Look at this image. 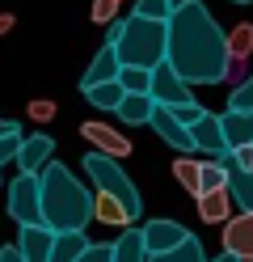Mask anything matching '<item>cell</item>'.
I'll use <instances>...</instances> for the list:
<instances>
[{"label": "cell", "mask_w": 253, "mask_h": 262, "mask_svg": "<svg viewBox=\"0 0 253 262\" xmlns=\"http://www.w3.org/2000/svg\"><path fill=\"white\" fill-rule=\"evenodd\" d=\"M165 59L190 80V85H224L232 55H228V34L211 17L202 0H186L169 17V51Z\"/></svg>", "instance_id": "1"}, {"label": "cell", "mask_w": 253, "mask_h": 262, "mask_svg": "<svg viewBox=\"0 0 253 262\" xmlns=\"http://www.w3.org/2000/svg\"><path fill=\"white\" fill-rule=\"evenodd\" d=\"M42 220L55 228V233H67V228H89L93 224V194L80 186V178L67 169L47 161L42 173Z\"/></svg>", "instance_id": "2"}, {"label": "cell", "mask_w": 253, "mask_h": 262, "mask_svg": "<svg viewBox=\"0 0 253 262\" xmlns=\"http://www.w3.org/2000/svg\"><path fill=\"white\" fill-rule=\"evenodd\" d=\"M106 42H114V51L123 63H135V68H156L169 51V21H152L131 13L127 21H110Z\"/></svg>", "instance_id": "3"}, {"label": "cell", "mask_w": 253, "mask_h": 262, "mask_svg": "<svg viewBox=\"0 0 253 262\" xmlns=\"http://www.w3.org/2000/svg\"><path fill=\"white\" fill-rule=\"evenodd\" d=\"M123 157H114V152H101V148H89L84 152V173L93 178V186L97 190H110L114 199H123L127 203V211H131V220H140V211H144V199H140V190H135V182H131V173L118 165Z\"/></svg>", "instance_id": "4"}, {"label": "cell", "mask_w": 253, "mask_h": 262, "mask_svg": "<svg viewBox=\"0 0 253 262\" xmlns=\"http://www.w3.org/2000/svg\"><path fill=\"white\" fill-rule=\"evenodd\" d=\"M9 216L17 224H42V182H38V173H17L13 182H9Z\"/></svg>", "instance_id": "5"}, {"label": "cell", "mask_w": 253, "mask_h": 262, "mask_svg": "<svg viewBox=\"0 0 253 262\" xmlns=\"http://www.w3.org/2000/svg\"><path fill=\"white\" fill-rule=\"evenodd\" d=\"M152 97H156L160 106H177V102H190V80H186L169 59H160L156 68H152Z\"/></svg>", "instance_id": "6"}, {"label": "cell", "mask_w": 253, "mask_h": 262, "mask_svg": "<svg viewBox=\"0 0 253 262\" xmlns=\"http://www.w3.org/2000/svg\"><path fill=\"white\" fill-rule=\"evenodd\" d=\"M148 127L156 131V136L169 144V148H177V152H194V131L186 127V123H181L169 106H160V102H156V110H152V123H148Z\"/></svg>", "instance_id": "7"}, {"label": "cell", "mask_w": 253, "mask_h": 262, "mask_svg": "<svg viewBox=\"0 0 253 262\" xmlns=\"http://www.w3.org/2000/svg\"><path fill=\"white\" fill-rule=\"evenodd\" d=\"M194 131V152H207V157H228V136H224V119L219 114H202V119L190 127Z\"/></svg>", "instance_id": "8"}, {"label": "cell", "mask_w": 253, "mask_h": 262, "mask_svg": "<svg viewBox=\"0 0 253 262\" xmlns=\"http://www.w3.org/2000/svg\"><path fill=\"white\" fill-rule=\"evenodd\" d=\"M224 250H232L245 262H253V211H241V216L224 220Z\"/></svg>", "instance_id": "9"}, {"label": "cell", "mask_w": 253, "mask_h": 262, "mask_svg": "<svg viewBox=\"0 0 253 262\" xmlns=\"http://www.w3.org/2000/svg\"><path fill=\"white\" fill-rule=\"evenodd\" d=\"M17 245H21V254L30 262H51V245H55V228L47 220L42 224H26L21 233H17Z\"/></svg>", "instance_id": "10"}, {"label": "cell", "mask_w": 253, "mask_h": 262, "mask_svg": "<svg viewBox=\"0 0 253 262\" xmlns=\"http://www.w3.org/2000/svg\"><path fill=\"white\" fill-rule=\"evenodd\" d=\"M51 157H55V140L42 136V131H34V136L21 140V152H17L13 165H21L26 173H42V165H47Z\"/></svg>", "instance_id": "11"}, {"label": "cell", "mask_w": 253, "mask_h": 262, "mask_svg": "<svg viewBox=\"0 0 253 262\" xmlns=\"http://www.w3.org/2000/svg\"><path fill=\"white\" fill-rule=\"evenodd\" d=\"M186 237H190V228L177 224V220H148V224H144V241H148L152 254L173 250V245H181Z\"/></svg>", "instance_id": "12"}, {"label": "cell", "mask_w": 253, "mask_h": 262, "mask_svg": "<svg viewBox=\"0 0 253 262\" xmlns=\"http://www.w3.org/2000/svg\"><path fill=\"white\" fill-rule=\"evenodd\" d=\"M118 72H123V59H118L114 42H101L97 55H93V63H89V68H84V76H80V89L101 85V80H118Z\"/></svg>", "instance_id": "13"}, {"label": "cell", "mask_w": 253, "mask_h": 262, "mask_svg": "<svg viewBox=\"0 0 253 262\" xmlns=\"http://www.w3.org/2000/svg\"><path fill=\"white\" fill-rule=\"evenodd\" d=\"M80 136L93 144V148L101 152H114V157H131V140L123 136V131H114L106 123H80Z\"/></svg>", "instance_id": "14"}, {"label": "cell", "mask_w": 253, "mask_h": 262, "mask_svg": "<svg viewBox=\"0 0 253 262\" xmlns=\"http://www.w3.org/2000/svg\"><path fill=\"white\" fill-rule=\"evenodd\" d=\"M194 203H198V220H202V224H224V220L232 216V207H236V199H232V190H228V186H219V190H202Z\"/></svg>", "instance_id": "15"}, {"label": "cell", "mask_w": 253, "mask_h": 262, "mask_svg": "<svg viewBox=\"0 0 253 262\" xmlns=\"http://www.w3.org/2000/svg\"><path fill=\"white\" fill-rule=\"evenodd\" d=\"M152 110H156V97H152V93H123V102L114 106V114L127 127H148L152 123Z\"/></svg>", "instance_id": "16"}, {"label": "cell", "mask_w": 253, "mask_h": 262, "mask_svg": "<svg viewBox=\"0 0 253 262\" xmlns=\"http://www.w3.org/2000/svg\"><path fill=\"white\" fill-rule=\"evenodd\" d=\"M114 262H152V250H148V241H144V228L127 224L123 233H118V241H114Z\"/></svg>", "instance_id": "17"}, {"label": "cell", "mask_w": 253, "mask_h": 262, "mask_svg": "<svg viewBox=\"0 0 253 262\" xmlns=\"http://www.w3.org/2000/svg\"><path fill=\"white\" fill-rule=\"evenodd\" d=\"M93 220H97V224H114V228L135 224V220H131V211H127V203H123V199H114L110 190H97V194H93Z\"/></svg>", "instance_id": "18"}, {"label": "cell", "mask_w": 253, "mask_h": 262, "mask_svg": "<svg viewBox=\"0 0 253 262\" xmlns=\"http://www.w3.org/2000/svg\"><path fill=\"white\" fill-rule=\"evenodd\" d=\"M219 119H224L228 148H236V144H249V140H253V110H232V106H228Z\"/></svg>", "instance_id": "19"}, {"label": "cell", "mask_w": 253, "mask_h": 262, "mask_svg": "<svg viewBox=\"0 0 253 262\" xmlns=\"http://www.w3.org/2000/svg\"><path fill=\"white\" fill-rule=\"evenodd\" d=\"M173 178H177V186L190 194V199L202 194V161H198V157H190V152L177 157V161H173Z\"/></svg>", "instance_id": "20"}, {"label": "cell", "mask_w": 253, "mask_h": 262, "mask_svg": "<svg viewBox=\"0 0 253 262\" xmlns=\"http://www.w3.org/2000/svg\"><path fill=\"white\" fill-rule=\"evenodd\" d=\"M228 190L236 199V211H253V169H241L228 161Z\"/></svg>", "instance_id": "21"}, {"label": "cell", "mask_w": 253, "mask_h": 262, "mask_svg": "<svg viewBox=\"0 0 253 262\" xmlns=\"http://www.w3.org/2000/svg\"><path fill=\"white\" fill-rule=\"evenodd\" d=\"M84 245H89L84 228H67V233H55V245H51V262H76Z\"/></svg>", "instance_id": "22"}, {"label": "cell", "mask_w": 253, "mask_h": 262, "mask_svg": "<svg viewBox=\"0 0 253 262\" xmlns=\"http://www.w3.org/2000/svg\"><path fill=\"white\" fill-rule=\"evenodd\" d=\"M84 93V102H93L97 110H114L118 102H123V80H101V85H89V89H80Z\"/></svg>", "instance_id": "23"}, {"label": "cell", "mask_w": 253, "mask_h": 262, "mask_svg": "<svg viewBox=\"0 0 253 262\" xmlns=\"http://www.w3.org/2000/svg\"><path fill=\"white\" fill-rule=\"evenodd\" d=\"M152 262H211L207 250H202V241L190 233L181 245H173V250H165V254H152Z\"/></svg>", "instance_id": "24"}, {"label": "cell", "mask_w": 253, "mask_h": 262, "mask_svg": "<svg viewBox=\"0 0 253 262\" xmlns=\"http://www.w3.org/2000/svg\"><path fill=\"white\" fill-rule=\"evenodd\" d=\"M249 47H253V26H236V30H232V38H228V55H232L228 76H232V72H241V59L249 55Z\"/></svg>", "instance_id": "25"}, {"label": "cell", "mask_w": 253, "mask_h": 262, "mask_svg": "<svg viewBox=\"0 0 253 262\" xmlns=\"http://www.w3.org/2000/svg\"><path fill=\"white\" fill-rule=\"evenodd\" d=\"M127 93H152V68H135V63H123V72H118Z\"/></svg>", "instance_id": "26"}, {"label": "cell", "mask_w": 253, "mask_h": 262, "mask_svg": "<svg viewBox=\"0 0 253 262\" xmlns=\"http://www.w3.org/2000/svg\"><path fill=\"white\" fill-rule=\"evenodd\" d=\"M219 186H228V157L202 161V190H219Z\"/></svg>", "instance_id": "27"}, {"label": "cell", "mask_w": 253, "mask_h": 262, "mask_svg": "<svg viewBox=\"0 0 253 262\" xmlns=\"http://www.w3.org/2000/svg\"><path fill=\"white\" fill-rule=\"evenodd\" d=\"M173 0H135V9L131 13H140V17H152V21H169L173 17Z\"/></svg>", "instance_id": "28"}, {"label": "cell", "mask_w": 253, "mask_h": 262, "mask_svg": "<svg viewBox=\"0 0 253 262\" xmlns=\"http://www.w3.org/2000/svg\"><path fill=\"white\" fill-rule=\"evenodd\" d=\"M76 262H114V241H89V245H84V250H80V258Z\"/></svg>", "instance_id": "29"}, {"label": "cell", "mask_w": 253, "mask_h": 262, "mask_svg": "<svg viewBox=\"0 0 253 262\" xmlns=\"http://www.w3.org/2000/svg\"><path fill=\"white\" fill-rule=\"evenodd\" d=\"M228 106L232 110H253V72L241 80V85L232 89V97H228Z\"/></svg>", "instance_id": "30"}, {"label": "cell", "mask_w": 253, "mask_h": 262, "mask_svg": "<svg viewBox=\"0 0 253 262\" xmlns=\"http://www.w3.org/2000/svg\"><path fill=\"white\" fill-rule=\"evenodd\" d=\"M21 131H5L0 136V165H9V161H17V152H21Z\"/></svg>", "instance_id": "31"}, {"label": "cell", "mask_w": 253, "mask_h": 262, "mask_svg": "<svg viewBox=\"0 0 253 262\" xmlns=\"http://www.w3.org/2000/svg\"><path fill=\"white\" fill-rule=\"evenodd\" d=\"M169 110H173V114H177V119H181L186 127H194V123L202 119V114H207V110H202V106L194 102V97H190V102H177V106H169Z\"/></svg>", "instance_id": "32"}, {"label": "cell", "mask_w": 253, "mask_h": 262, "mask_svg": "<svg viewBox=\"0 0 253 262\" xmlns=\"http://www.w3.org/2000/svg\"><path fill=\"white\" fill-rule=\"evenodd\" d=\"M114 13H118V0H93L89 17H93L97 26H110V21H114Z\"/></svg>", "instance_id": "33"}, {"label": "cell", "mask_w": 253, "mask_h": 262, "mask_svg": "<svg viewBox=\"0 0 253 262\" xmlns=\"http://www.w3.org/2000/svg\"><path fill=\"white\" fill-rule=\"evenodd\" d=\"M228 161L241 169H253V140L249 144H236V148H228Z\"/></svg>", "instance_id": "34"}, {"label": "cell", "mask_w": 253, "mask_h": 262, "mask_svg": "<svg viewBox=\"0 0 253 262\" xmlns=\"http://www.w3.org/2000/svg\"><path fill=\"white\" fill-rule=\"evenodd\" d=\"M51 114H55V102H34L30 106V119H38V123H47Z\"/></svg>", "instance_id": "35"}, {"label": "cell", "mask_w": 253, "mask_h": 262, "mask_svg": "<svg viewBox=\"0 0 253 262\" xmlns=\"http://www.w3.org/2000/svg\"><path fill=\"white\" fill-rule=\"evenodd\" d=\"M0 262H30L21 254V245H0Z\"/></svg>", "instance_id": "36"}, {"label": "cell", "mask_w": 253, "mask_h": 262, "mask_svg": "<svg viewBox=\"0 0 253 262\" xmlns=\"http://www.w3.org/2000/svg\"><path fill=\"white\" fill-rule=\"evenodd\" d=\"M211 262H245L241 254H232V250H224V254H219V258H211Z\"/></svg>", "instance_id": "37"}, {"label": "cell", "mask_w": 253, "mask_h": 262, "mask_svg": "<svg viewBox=\"0 0 253 262\" xmlns=\"http://www.w3.org/2000/svg\"><path fill=\"white\" fill-rule=\"evenodd\" d=\"M5 131H21V127H17L13 119H0V136H5Z\"/></svg>", "instance_id": "38"}, {"label": "cell", "mask_w": 253, "mask_h": 262, "mask_svg": "<svg viewBox=\"0 0 253 262\" xmlns=\"http://www.w3.org/2000/svg\"><path fill=\"white\" fill-rule=\"evenodd\" d=\"M232 5H253V0H232Z\"/></svg>", "instance_id": "39"}, {"label": "cell", "mask_w": 253, "mask_h": 262, "mask_svg": "<svg viewBox=\"0 0 253 262\" xmlns=\"http://www.w3.org/2000/svg\"><path fill=\"white\" fill-rule=\"evenodd\" d=\"M0 186H5V165H0Z\"/></svg>", "instance_id": "40"}, {"label": "cell", "mask_w": 253, "mask_h": 262, "mask_svg": "<svg viewBox=\"0 0 253 262\" xmlns=\"http://www.w3.org/2000/svg\"><path fill=\"white\" fill-rule=\"evenodd\" d=\"M173 5H186V0H173Z\"/></svg>", "instance_id": "41"}]
</instances>
